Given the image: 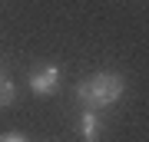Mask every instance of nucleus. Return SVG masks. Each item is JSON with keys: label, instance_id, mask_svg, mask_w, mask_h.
<instances>
[{"label": "nucleus", "instance_id": "1", "mask_svg": "<svg viewBox=\"0 0 149 142\" xmlns=\"http://www.w3.org/2000/svg\"><path fill=\"white\" fill-rule=\"evenodd\" d=\"M126 93V79L116 73H96L90 79H83L76 86V99H80L86 109H106Z\"/></svg>", "mask_w": 149, "mask_h": 142}, {"label": "nucleus", "instance_id": "2", "mask_svg": "<svg viewBox=\"0 0 149 142\" xmlns=\"http://www.w3.org/2000/svg\"><path fill=\"white\" fill-rule=\"evenodd\" d=\"M30 89L37 96H53L60 89V66L47 63V66H37L30 73Z\"/></svg>", "mask_w": 149, "mask_h": 142}, {"label": "nucleus", "instance_id": "3", "mask_svg": "<svg viewBox=\"0 0 149 142\" xmlns=\"http://www.w3.org/2000/svg\"><path fill=\"white\" fill-rule=\"evenodd\" d=\"M80 136H83V142H100L103 122H100V116H96V109H83V116H80Z\"/></svg>", "mask_w": 149, "mask_h": 142}, {"label": "nucleus", "instance_id": "4", "mask_svg": "<svg viewBox=\"0 0 149 142\" xmlns=\"http://www.w3.org/2000/svg\"><path fill=\"white\" fill-rule=\"evenodd\" d=\"M0 142H27V139L17 136V132H10V136H0Z\"/></svg>", "mask_w": 149, "mask_h": 142}]
</instances>
